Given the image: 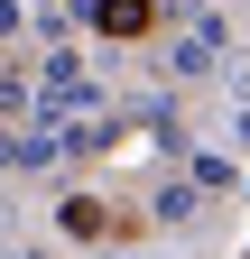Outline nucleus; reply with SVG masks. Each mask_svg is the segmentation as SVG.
Masks as SVG:
<instances>
[{"mask_svg": "<svg viewBox=\"0 0 250 259\" xmlns=\"http://www.w3.org/2000/svg\"><path fill=\"white\" fill-rule=\"evenodd\" d=\"M93 19H102L111 37H139V28H158V10H148V0H102Z\"/></svg>", "mask_w": 250, "mask_h": 259, "instance_id": "nucleus-1", "label": "nucleus"}, {"mask_svg": "<svg viewBox=\"0 0 250 259\" xmlns=\"http://www.w3.org/2000/svg\"><path fill=\"white\" fill-rule=\"evenodd\" d=\"M65 232H74V241H102V232H130V222H120V213H102V204H84V194H74V204H65Z\"/></svg>", "mask_w": 250, "mask_h": 259, "instance_id": "nucleus-2", "label": "nucleus"}]
</instances>
